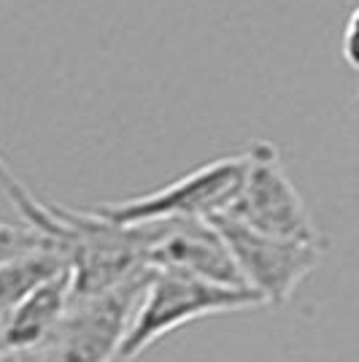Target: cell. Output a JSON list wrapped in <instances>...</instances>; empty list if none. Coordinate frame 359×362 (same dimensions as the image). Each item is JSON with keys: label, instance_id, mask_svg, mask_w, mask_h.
I'll list each match as a JSON object with an SVG mask.
<instances>
[{"label": "cell", "instance_id": "cell-13", "mask_svg": "<svg viewBox=\"0 0 359 362\" xmlns=\"http://www.w3.org/2000/svg\"><path fill=\"white\" fill-rule=\"evenodd\" d=\"M0 362H33L28 354H0Z\"/></svg>", "mask_w": 359, "mask_h": 362}, {"label": "cell", "instance_id": "cell-11", "mask_svg": "<svg viewBox=\"0 0 359 362\" xmlns=\"http://www.w3.org/2000/svg\"><path fill=\"white\" fill-rule=\"evenodd\" d=\"M46 241H52V238L33 230L30 225H8V222L0 219V262L8 259V257L25 255L30 249H38Z\"/></svg>", "mask_w": 359, "mask_h": 362}, {"label": "cell", "instance_id": "cell-4", "mask_svg": "<svg viewBox=\"0 0 359 362\" xmlns=\"http://www.w3.org/2000/svg\"><path fill=\"white\" fill-rule=\"evenodd\" d=\"M225 216L273 238L324 243L305 200L281 165L278 149L268 141H254L246 149V173Z\"/></svg>", "mask_w": 359, "mask_h": 362}, {"label": "cell", "instance_id": "cell-9", "mask_svg": "<svg viewBox=\"0 0 359 362\" xmlns=\"http://www.w3.org/2000/svg\"><path fill=\"white\" fill-rule=\"evenodd\" d=\"M62 271H68V257L62 252L60 241L54 238L25 255L3 259L0 262V319L25 300L33 289L60 276Z\"/></svg>", "mask_w": 359, "mask_h": 362}, {"label": "cell", "instance_id": "cell-7", "mask_svg": "<svg viewBox=\"0 0 359 362\" xmlns=\"http://www.w3.org/2000/svg\"><path fill=\"white\" fill-rule=\"evenodd\" d=\"M146 265L151 271H176L222 287H243L240 273L227 252L222 235L208 219H173L163 222L151 243Z\"/></svg>", "mask_w": 359, "mask_h": 362}, {"label": "cell", "instance_id": "cell-2", "mask_svg": "<svg viewBox=\"0 0 359 362\" xmlns=\"http://www.w3.org/2000/svg\"><path fill=\"white\" fill-rule=\"evenodd\" d=\"M259 305L262 300L246 287H222L176 271H151L119 346V360L133 362L138 354L189 322Z\"/></svg>", "mask_w": 359, "mask_h": 362}, {"label": "cell", "instance_id": "cell-14", "mask_svg": "<svg viewBox=\"0 0 359 362\" xmlns=\"http://www.w3.org/2000/svg\"><path fill=\"white\" fill-rule=\"evenodd\" d=\"M0 354H3V351H0Z\"/></svg>", "mask_w": 359, "mask_h": 362}, {"label": "cell", "instance_id": "cell-3", "mask_svg": "<svg viewBox=\"0 0 359 362\" xmlns=\"http://www.w3.org/2000/svg\"><path fill=\"white\" fill-rule=\"evenodd\" d=\"M149 271L98 295H73L57 327L41 349L28 354L33 362H111L133 322Z\"/></svg>", "mask_w": 359, "mask_h": 362}, {"label": "cell", "instance_id": "cell-10", "mask_svg": "<svg viewBox=\"0 0 359 362\" xmlns=\"http://www.w3.org/2000/svg\"><path fill=\"white\" fill-rule=\"evenodd\" d=\"M0 189H3V195L14 203V209L19 211V216L25 219V225H30L33 230H38V233H44V235L57 241L60 225H57L52 209H49L46 203H41L22 181L16 179L14 170L3 160V154H0Z\"/></svg>", "mask_w": 359, "mask_h": 362}, {"label": "cell", "instance_id": "cell-12", "mask_svg": "<svg viewBox=\"0 0 359 362\" xmlns=\"http://www.w3.org/2000/svg\"><path fill=\"white\" fill-rule=\"evenodd\" d=\"M354 35H357V11L348 16V25H346L343 35V57L351 68H357V54H354Z\"/></svg>", "mask_w": 359, "mask_h": 362}, {"label": "cell", "instance_id": "cell-1", "mask_svg": "<svg viewBox=\"0 0 359 362\" xmlns=\"http://www.w3.org/2000/svg\"><path fill=\"white\" fill-rule=\"evenodd\" d=\"M60 225L62 252L68 257V271L73 295H98L130 281L149 271L146 257L157 241L163 222L149 225H114L92 211H73L49 206Z\"/></svg>", "mask_w": 359, "mask_h": 362}, {"label": "cell", "instance_id": "cell-5", "mask_svg": "<svg viewBox=\"0 0 359 362\" xmlns=\"http://www.w3.org/2000/svg\"><path fill=\"white\" fill-rule=\"evenodd\" d=\"M246 173V151L219 157L208 165L165 184L154 192L117 203H103L92 211L114 225H149L173 219H213L227 211Z\"/></svg>", "mask_w": 359, "mask_h": 362}, {"label": "cell", "instance_id": "cell-8", "mask_svg": "<svg viewBox=\"0 0 359 362\" xmlns=\"http://www.w3.org/2000/svg\"><path fill=\"white\" fill-rule=\"evenodd\" d=\"M73 298L71 271L49 279L33 289L25 300L14 305L0 319V351L3 354H33L46 344V338L57 327L68 303Z\"/></svg>", "mask_w": 359, "mask_h": 362}, {"label": "cell", "instance_id": "cell-6", "mask_svg": "<svg viewBox=\"0 0 359 362\" xmlns=\"http://www.w3.org/2000/svg\"><path fill=\"white\" fill-rule=\"evenodd\" d=\"M222 235L227 252L240 273L243 287L252 289L262 305L281 308L292 300L295 289L319 268L324 243H302L273 238L249 230L225 214L208 219Z\"/></svg>", "mask_w": 359, "mask_h": 362}]
</instances>
